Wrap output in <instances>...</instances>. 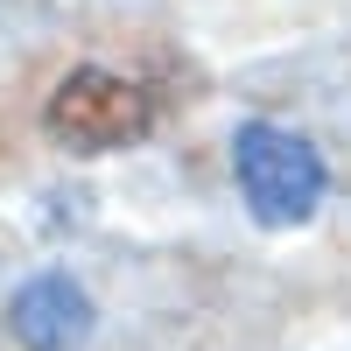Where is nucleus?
Instances as JSON below:
<instances>
[{
    "label": "nucleus",
    "instance_id": "obj_2",
    "mask_svg": "<svg viewBox=\"0 0 351 351\" xmlns=\"http://www.w3.org/2000/svg\"><path fill=\"white\" fill-rule=\"evenodd\" d=\"M43 127L71 155H120L155 127V92L141 77H127V71L77 64V71L56 77V92L43 106Z\"/></svg>",
    "mask_w": 351,
    "mask_h": 351
},
{
    "label": "nucleus",
    "instance_id": "obj_3",
    "mask_svg": "<svg viewBox=\"0 0 351 351\" xmlns=\"http://www.w3.org/2000/svg\"><path fill=\"white\" fill-rule=\"evenodd\" d=\"M8 330H14L21 351H77L92 337V295L71 274H36V281L14 288Z\"/></svg>",
    "mask_w": 351,
    "mask_h": 351
},
{
    "label": "nucleus",
    "instance_id": "obj_1",
    "mask_svg": "<svg viewBox=\"0 0 351 351\" xmlns=\"http://www.w3.org/2000/svg\"><path fill=\"white\" fill-rule=\"evenodd\" d=\"M232 176H239L253 225H267V232L309 225L330 197V162L316 155V141H302L295 127H274V120H246L232 134Z\"/></svg>",
    "mask_w": 351,
    "mask_h": 351
}]
</instances>
